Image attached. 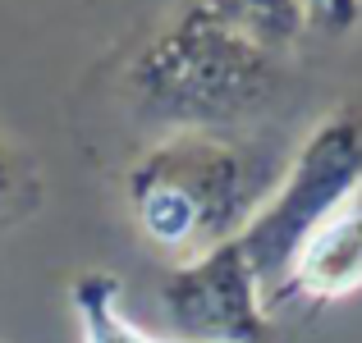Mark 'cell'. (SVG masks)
I'll use <instances>...</instances> for the list:
<instances>
[{"label": "cell", "mask_w": 362, "mask_h": 343, "mask_svg": "<svg viewBox=\"0 0 362 343\" xmlns=\"http://www.w3.org/2000/svg\"><path fill=\"white\" fill-rule=\"evenodd\" d=\"M74 311H78L83 343H193V339H151L129 320L119 302V279L106 270H88L74 279Z\"/></svg>", "instance_id": "8992f818"}, {"label": "cell", "mask_w": 362, "mask_h": 343, "mask_svg": "<svg viewBox=\"0 0 362 343\" xmlns=\"http://www.w3.org/2000/svg\"><path fill=\"white\" fill-rule=\"evenodd\" d=\"M362 193V106L330 110L289 156L284 179L243 224L239 247L257 270L266 307H280L298 252Z\"/></svg>", "instance_id": "3957f363"}, {"label": "cell", "mask_w": 362, "mask_h": 343, "mask_svg": "<svg viewBox=\"0 0 362 343\" xmlns=\"http://www.w3.org/2000/svg\"><path fill=\"white\" fill-rule=\"evenodd\" d=\"M271 188L262 156L230 133H165L124 179L133 229L179 265L234 243Z\"/></svg>", "instance_id": "7a4b0ae2"}, {"label": "cell", "mask_w": 362, "mask_h": 343, "mask_svg": "<svg viewBox=\"0 0 362 343\" xmlns=\"http://www.w3.org/2000/svg\"><path fill=\"white\" fill-rule=\"evenodd\" d=\"M362 289V206H349L298 252L284 302H344Z\"/></svg>", "instance_id": "5b68a950"}, {"label": "cell", "mask_w": 362, "mask_h": 343, "mask_svg": "<svg viewBox=\"0 0 362 343\" xmlns=\"http://www.w3.org/2000/svg\"><path fill=\"white\" fill-rule=\"evenodd\" d=\"M303 18L317 37H349L362 23V0H303Z\"/></svg>", "instance_id": "9c48e42d"}, {"label": "cell", "mask_w": 362, "mask_h": 343, "mask_svg": "<svg viewBox=\"0 0 362 343\" xmlns=\"http://www.w3.org/2000/svg\"><path fill=\"white\" fill-rule=\"evenodd\" d=\"M225 23H234L247 42H257L271 55H289L298 46V37L308 32L303 18V0H206Z\"/></svg>", "instance_id": "52a82bcc"}, {"label": "cell", "mask_w": 362, "mask_h": 343, "mask_svg": "<svg viewBox=\"0 0 362 343\" xmlns=\"http://www.w3.org/2000/svg\"><path fill=\"white\" fill-rule=\"evenodd\" d=\"M37 202V169L18 147L0 138V215H23Z\"/></svg>", "instance_id": "ba28073f"}, {"label": "cell", "mask_w": 362, "mask_h": 343, "mask_svg": "<svg viewBox=\"0 0 362 343\" xmlns=\"http://www.w3.org/2000/svg\"><path fill=\"white\" fill-rule=\"evenodd\" d=\"M160 302L179 339L193 343H271V307L239 238L184 261L160 284Z\"/></svg>", "instance_id": "277c9868"}, {"label": "cell", "mask_w": 362, "mask_h": 343, "mask_svg": "<svg viewBox=\"0 0 362 343\" xmlns=\"http://www.w3.org/2000/svg\"><path fill=\"white\" fill-rule=\"evenodd\" d=\"M284 88V60L247 42L206 0L179 9L129 64V101L170 133H230Z\"/></svg>", "instance_id": "6da1fadb"}]
</instances>
